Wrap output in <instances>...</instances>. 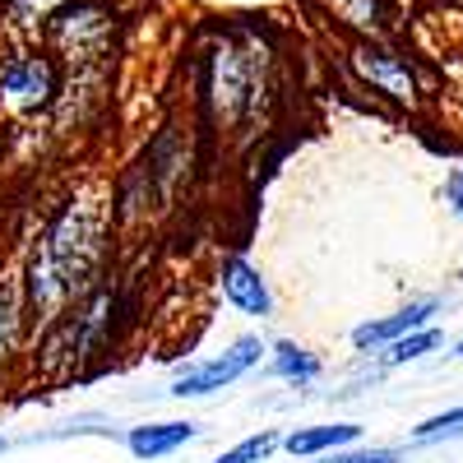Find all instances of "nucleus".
<instances>
[{"label": "nucleus", "instance_id": "obj_1", "mask_svg": "<svg viewBox=\"0 0 463 463\" xmlns=\"http://www.w3.org/2000/svg\"><path fill=\"white\" fill-rule=\"evenodd\" d=\"M98 264H102V227L80 209H65L47 232L43 260H33V274H28L33 311H56L70 297H80L93 283Z\"/></svg>", "mask_w": 463, "mask_h": 463}, {"label": "nucleus", "instance_id": "obj_2", "mask_svg": "<svg viewBox=\"0 0 463 463\" xmlns=\"http://www.w3.org/2000/svg\"><path fill=\"white\" fill-rule=\"evenodd\" d=\"M353 70L366 89H375L380 98H390L399 107H417V98H421V84H417V70H412L408 52L380 43V37H362L353 47Z\"/></svg>", "mask_w": 463, "mask_h": 463}, {"label": "nucleus", "instance_id": "obj_3", "mask_svg": "<svg viewBox=\"0 0 463 463\" xmlns=\"http://www.w3.org/2000/svg\"><path fill=\"white\" fill-rule=\"evenodd\" d=\"M0 93H5V102L19 107V111H43L61 93V74H56L52 56L28 52V56H14L0 70Z\"/></svg>", "mask_w": 463, "mask_h": 463}, {"label": "nucleus", "instance_id": "obj_4", "mask_svg": "<svg viewBox=\"0 0 463 463\" xmlns=\"http://www.w3.org/2000/svg\"><path fill=\"white\" fill-rule=\"evenodd\" d=\"M260 353H264V343L246 334V338L232 343L222 357H213V362H204V366H190V371H181V375H176V384H172V394H176V399H204V394L222 390V384L241 380V375L260 362Z\"/></svg>", "mask_w": 463, "mask_h": 463}, {"label": "nucleus", "instance_id": "obj_5", "mask_svg": "<svg viewBox=\"0 0 463 463\" xmlns=\"http://www.w3.org/2000/svg\"><path fill=\"white\" fill-rule=\"evenodd\" d=\"M436 316H440V297H417V301H408L403 311H394V316L357 325L353 329V347H357V353H380L384 343H394V338H403V334H412L421 325H431Z\"/></svg>", "mask_w": 463, "mask_h": 463}, {"label": "nucleus", "instance_id": "obj_6", "mask_svg": "<svg viewBox=\"0 0 463 463\" xmlns=\"http://www.w3.org/2000/svg\"><path fill=\"white\" fill-rule=\"evenodd\" d=\"M222 297L237 306L241 316H274V297H269V283L260 279V269L246 260H227L222 264Z\"/></svg>", "mask_w": 463, "mask_h": 463}, {"label": "nucleus", "instance_id": "obj_7", "mask_svg": "<svg viewBox=\"0 0 463 463\" xmlns=\"http://www.w3.org/2000/svg\"><path fill=\"white\" fill-rule=\"evenodd\" d=\"M190 440H195V421H153V427H135L126 436L135 458H163V454H172Z\"/></svg>", "mask_w": 463, "mask_h": 463}, {"label": "nucleus", "instance_id": "obj_8", "mask_svg": "<svg viewBox=\"0 0 463 463\" xmlns=\"http://www.w3.org/2000/svg\"><path fill=\"white\" fill-rule=\"evenodd\" d=\"M362 436V427L353 421H334V427H306V431H292L283 436V449L292 458H316V454H329V449H343Z\"/></svg>", "mask_w": 463, "mask_h": 463}, {"label": "nucleus", "instance_id": "obj_9", "mask_svg": "<svg viewBox=\"0 0 463 463\" xmlns=\"http://www.w3.org/2000/svg\"><path fill=\"white\" fill-rule=\"evenodd\" d=\"M19 329H24V297H19V283H14V279H0V366L14 357Z\"/></svg>", "mask_w": 463, "mask_h": 463}, {"label": "nucleus", "instance_id": "obj_10", "mask_svg": "<svg viewBox=\"0 0 463 463\" xmlns=\"http://www.w3.org/2000/svg\"><path fill=\"white\" fill-rule=\"evenodd\" d=\"M440 343H445V334H440L436 325H421V329H412V334H403V338H394V343H384V347H390V353H384V362H390V366H408V362H417V357L436 353Z\"/></svg>", "mask_w": 463, "mask_h": 463}, {"label": "nucleus", "instance_id": "obj_11", "mask_svg": "<svg viewBox=\"0 0 463 463\" xmlns=\"http://www.w3.org/2000/svg\"><path fill=\"white\" fill-rule=\"evenodd\" d=\"M274 375H283L292 384H311L320 375V357L306 353V347H297V343H279L274 347Z\"/></svg>", "mask_w": 463, "mask_h": 463}, {"label": "nucleus", "instance_id": "obj_12", "mask_svg": "<svg viewBox=\"0 0 463 463\" xmlns=\"http://www.w3.org/2000/svg\"><path fill=\"white\" fill-rule=\"evenodd\" d=\"M449 436H463V403L458 408H445L436 417H427L421 427H412V440L417 445H436V440H449Z\"/></svg>", "mask_w": 463, "mask_h": 463}, {"label": "nucleus", "instance_id": "obj_13", "mask_svg": "<svg viewBox=\"0 0 463 463\" xmlns=\"http://www.w3.org/2000/svg\"><path fill=\"white\" fill-rule=\"evenodd\" d=\"M279 449V436H250V440H241V445H232L227 454H218L213 463H260V458H269V454H274Z\"/></svg>", "mask_w": 463, "mask_h": 463}, {"label": "nucleus", "instance_id": "obj_14", "mask_svg": "<svg viewBox=\"0 0 463 463\" xmlns=\"http://www.w3.org/2000/svg\"><path fill=\"white\" fill-rule=\"evenodd\" d=\"M65 0H5V10L14 24H47Z\"/></svg>", "mask_w": 463, "mask_h": 463}, {"label": "nucleus", "instance_id": "obj_15", "mask_svg": "<svg viewBox=\"0 0 463 463\" xmlns=\"http://www.w3.org/2000/svg\"><path fill=\"white\" fill-rule=\"evenodd\" d=\"M399 449H329V458L320 463H399Z\"/></svg>", "mask_w": 463, "mask_h": 463}, {"label": "nucleus", "instance_id": "obj_16", "mask_svg": "<svg viewBox=\"0 0 463 463\" xmlns=\"http://www.w3.org/2000/svg\"><path fill=\"white\" fill-rule=\"evenodd\" d=\"M445 204H449L454 218H463V163L445 176Z\"/></svg>", "mask_w": 463, "mask_h": 463}, {"label": "nucleus", "instance_id": "obj_17", "mask_svg": "<svg viewBox=\"0 0 463 463\" xmlns=\"http://www.w3.org/2000/svg\"><path fill=\"white\" fill-rule=\"evenodd\" d=\"M454 357H463V338H458V343H454Z\"/></svg>", "mask_w": 463, "mask_h": 463}, {"label": "nucleus", "instance_id": "obj_18", "mask_svg": "<svg viewBox=\"0 0 463 463\" xmlns=\"http://www.w3.org/2000/svg\"><path fill=\"white\" fill-rule=\"evenodd\" d=\"M5 449H10V440H5V436H0V454H5Z\"/></svg>", "mask_w": 463, "mask_h": 463}]
</instances>
